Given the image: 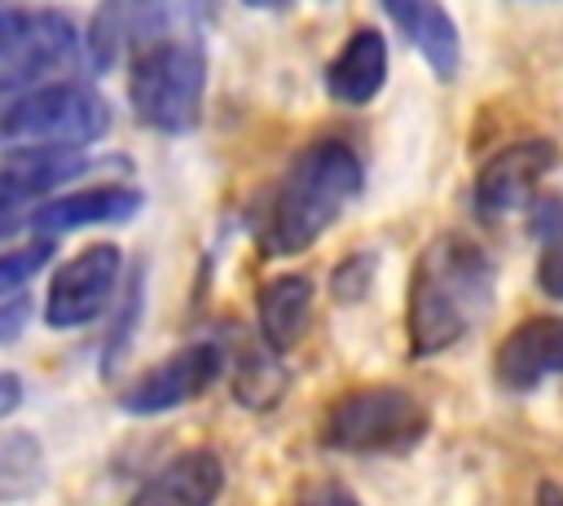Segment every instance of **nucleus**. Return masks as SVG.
Instances as JSON below:
<instances>
[{"label": "nucleus", "mask_w": 563, "mask_h": 506, "mask_svg": "<svg viewBox=\"0 0 563 506\" xmlns=\"http://www.w3.org/2000/svg\"><path fill=\"white\" fill-rule=\"evenodd\" d=\"M303 506H356V497L343 493V488H321V493H312Z\"/></svg>", "instance_id": "nucleus-23"}, {"label": "nucleus", "mask_w": 563, "mask_h": 506, "mask_svg": "<svg viewBox=\"0 0 563 506\" xmlns=\"http://www.w3.org/2000/svg\"><path fill=\"white\" fill-rule=\"evenodd\" d=\"M255 308H260V334H264V343L273 352H286V348L299 343V334L312 321V282L303 273H282V277H273L260 290Z\"/></svg>", "instance_id": "nucleus-14"}, {"label": "nucleus", "mask_w": 563, "mask_h": 506, "mask_svg": "<svg viewBox=\"0 0 563 506\" xmlns=\"http://www.w3.org/2000/svg\"><path fill=\"white\" fill-rule=\"evenodd\" d=\"M537 282H541V290H545L550 299L563 304V246H550V251L541 255V264H537Z\"/></svg>", "instance_id": "nucleus-21"}, {"label": "nucleus", "mask_w": 563, "mask_h": 506, "mask_svg": "<svg viewBox=\"0 0 563 506\" xmlns=\"http://www.w3.org/2000/svg\"><path fill=\"white\" fill-rule=\"evenodd\" d=\"M383 9L391 13V22L405 31V40L422 53V62L440 79L457 75L462 40H457V26H453V18L440 0H383Z\"/></svg>", "instance_id": "nucleus-10"}, {"label": "nucleus", "mask_w": 563, "mask_h": 506, "mask_svg": "<svg viewBox=\"0 0 563 506\" xmlns=\"http://www.w3.org/2000/svg\"><path fill=\"white\" fill-rule=\"evenodd\" d=\"M110 128V106L84 84H31L22 75L0 79V136H26L35 145H88Z\"/></svg>", "instance_id": "nucleus-3"}, {"label": "nucleus", "mask_w": 563, "mask_h": 506, "mask_svg": "<svg viewBox=\"0 0 563 506\" xmlns=\"http://www.w3.org/2000/svg\"><path fill=\"white\" fill-rule=\"evenodd\" d=\"M286 387V374L268 361V356H246L242 365H238V400L242 405H251V409H264V405H273L277 400V392Z\"/></svg>", "instance_id": "nucleus-16"}, {"label": "nucleus", "mask_w": 563, "mask_h": 506, "mask_svg": "<svg viewBox=\"0 0 563 506\" xmlns=\"http://www.w3.org/2000/svg\"><path fill=\"white\" fill-rule=\"evenodd\" d=\"M220 365H224L220 343H189V348L172 352L163 365L145 370L119 400H123L128 414H163V409H176V405L202 396L216 383Z\"/></svg>", "instance_id": "nucleus-7"}, {"label": "nucleus", "mask_w": 563, "mask_h": 506, "mask_svg": "<svg viewBox=\"0 0 563 506\" xmlns=\"http://www.w3.org/2000/svg\"><path fill=\"white\" fill-rule=\"evenodd\" d=\"M493 304V260L457 233H440L413 264L409 282V348L435 356L453 348Z\"/></svg>", "instance_id": "nucleus-1"}, {"label": "nucleus", "mask_w": 563, "mask_h": 506, "mask_svg": "<svg viewBox=\"0 0 563 506\" xmlns=\"http://www.w3.org/2000/svg\"><path fill=\"white\" fill-rule=\"evenodd\" d=\"M22 400V387H18V378L13 374H0V418L4 414H13V405Z\"/></svg>", "instance_id": "nucleus-22"}, {"label": "nucleus", "mask_w": 563, "mask_h": 506, "mask_svg": "<svg viewBox=\"0 0 563 506\" xmlns=\"http://www.w3.org/2000/svg\"><path fill=\"white\" fill-rule=\"evenodd\" d=\"M136 207H141V194H136V189L97 185V189H84V194H66V198L40 202V207L26 216V224L40 229V233H66V229H79V224L128 220Z\"/></svg>", "instance_id": "nucleus-13"}, {"label": "nucleus", "mask_w": 563, "mask_h": 506, "mask_svg": "<svg viewBox=\"0 0 563 506\" xmlns=\"http://www.w3.org/2000/svg\"><path fill=\"white\" fill-rule=\"evenodd\" d=\"M48 260H53V238H35L31 246H22V251H13V255H0V295L18 290V286H22L31 273H40Z\"/></svg>", "instance_id": "nucleus-17"}, {"label": "nucleus", "mask_w": 563, "mask_h": 506, "mask_svg": "<svg viewBox=\"0 0 563 506\" xmlns=\"http://www.w3.org/2000/svg\"><path fill=\"white\" fill-rule=\"evenodd\" d=\"M427 436V409L400 387H356L325 409L321 440L339 453H405Z\"/></svg>", "instance_id": "nucleus-5"}, {"label": "nucleus", "mask_w": 563, "mask_h": 506, "mask_svg": "<svg viewBox=\"0 0 563 506\" xmlns=\"http://www.w3.org/2000/svg\"><path fill=\"white\" fill-rule=\"evenodd\" d=\"M220 484H224L220 458L207 449H194L172 458L158 475H150V484L136 493L132 506H211Z\"/></svg>", "instance_id": "nucleus-11"}, {"label": "nucleus", "mask_w": 563, "mask_h": 506, "mask_svg": "<svg viewBox=\"0 0 563 506\" xmlns=\"http://www.w3.org/2000/svg\"><path fill=\"white\" fill-rule=\"evenodd\" d=\"M550 374H563V317H528L501 339L497 378L510 392H532Z\"/></svg>", "instance_id": "nucleus-9"}, {"label": "nucleus", "mask_w": 563, "mask_h": 506, "mask_svg": "<svg viewBox=\"0 0 563 506\" xmlns=\"http://www.w3.org/2000/svg\"><path fill=\"white\" fill-rule=\"evenodd\" d=\"M246 4H255V9H273V4H282V0H246Z\"/></svg>", "instance_id": "nucleus-25"}, {"label": "nucleus", "mask_w": 563, "mask_h": 506, "mask_svg": "<svg viewBox=\"0 0 563 506\" xmlns=\"http://www.w3.org/2000/svg\"><path fill=\"white\" fill-rule=\"evenodd\" d=\"M119 264H123L119 246H110V242H97V246L79 251L75 260H66L48 282L44 321L53 330H70V326L92 321L119 282Z\"/></svg>", "instance_id": "nucleus-6"}, {"label": "nucleus", "mask_w": 563, "mask_h": 506, "mask_svg": "<svg viewBox=\"0 0 563 506\" xmlns=\"http://www.w3.org/2000/svg\"><path fill=\"white\" fill-rule=\"evenodd\" d=\"M361 189V158L352 145L325 136L299 150V158L286 167L268 220H264V251L268 255H295L303 251L317 233L334 224V216L356 198Z\"/></svg>", "instance_id": "nucleus-2"}, {"label": "nucleus", "mask_w": 563, "mask_h": 506, "mask_svg": "<svg viewBox=\"0 0 563 506\" xmlns=\"http://www.w3.org/2000/svg\"><path fill=\"white\" fill-rule=\"evenodd\" d=\"M528 229L550 242V246H563V198L545 194V198H528Z\"/></svg>", "instance_id": "nucleus-19"}, {"label": "nucleus", "mask_w": 563, "mask_h": 506, "mask_svg": "<svg viewBox=\"0 0 563 506\" xmlns=\"http://www.w3.org/2000/svg\"><path fill=\"white\" fill-rule=\"evenodd\" d=\"M84 167H88L84 145H26V150H18L13 158L0 163V172H4L26 198L53 194L57 185L75 180Z\"/></svg>", "instance_id": "nucleus-15"}, {"label": "nucleus", "mask_w": 563, "mask_h": 506, "mask_svg": "<svg viewBox=\"0 0 563 506\" xmlns=\"http://www.w3.org/2000/svg\"><path fill=\"white\" fill-rule=\"evenodd\" d=\"M35 198H26L4 172H0V238L9 233V229H18V224H26V207H31Z\"/></svg>", "instance_id": "nucleus-20"}, {"label": "nucleus", "mask_w": 563, "mask_h": 506, "mask_svg": "<svg viewBox=\"0 0 563 506\" xmlns=\"http://www.w3.org/2000/svg\"><path fill=\"white\" fill-rule=\"evenodd\" d=\"M18 326H22V299H18V308H13V304H9V308H0V339H4V334H13Z\"/></svg>", "instance_id": "nucleus-24"}, {"label": "nucleus", "mask_w": 563, "mask_h": 506, "mask_svg": "<svg viewBox=\"0 0 563 506\" xmlns=\"http://www.w3.org/2000/svg\"><path fill=\"white\" fill-rule=\"evenodd\" d=\"M26 35H31V13L26 9H0V66H9V70L22 66Z\"/></svg>", "instance_id": "nucleus-18"}, {"label": "nucleus", "mask_w": 563, "mask_h": 506, "mask_svg": "<svg viewBox=\"0 0 563 506\" xmlns=\"http://www.w3.org/2000/svg\"><path fill=\"white\" fill-rule=\"evenodd\" d=\"M202 48L194 40H145L128 70V97L141 123L158 132H189L202 110Z\"/></svg>", "instance_id": "nucleus-4"}, {"label": "nucleus", "mask_w": 563, "mask_h": 506, "mask_svg": "<svg viewBox=\"0 0 563 506\" xmlns=\"http://www.w3.org/2000/svg\"><path fill=\"white\" fill-rule=\"evenodd\" d=\"M559 163V150L554 141L545 136H528V141H515L506 150H497L484 167H479V180H475V198L484 211H515L532 198V189L541 185L545 172H554Z\"/></svg>", "instance_id": "nucleus-8"}, {"label": "nucleus", "mask_w": 563, "mask_h": 506, "mask_svg": "<svg viewBox=\"0 0 563 506\" xmlns=\"http://www.w3.org/2000/svg\"><path fill=\"white\" fill-rule=\"evenodd\" d=\"M383 79H387V40L374 26H361L325 70V88L343 106H365L369 97H378Z\"/></svg>", "instance_id": "nucleus-12"}]
</instances>
